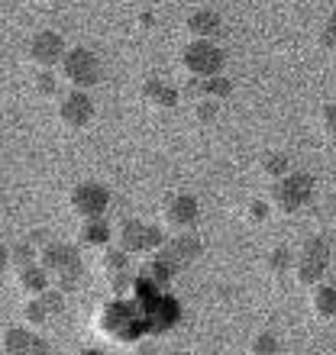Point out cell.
I'll use <instances>...</instances> for the list:
<instances>
[{"label": "cell", "mask_w": 336, "mask_h": 355, "mask_svg": "<svg viewBox=\"0 0 336 355\" xmlns=\"http://www.w3.org/2000/svg\"><path fill=\"white\" fill-rule=\"evenodd\" d=\"M39 265L58 281V291H75L78 281L84 278L81 252L68 243H52L39 252Z\"/></svg>", "instance_id": "6da1fadb"}, {"label": "cell", "mask_w": 336, "mask_h": 355, "mask_svg": "<svg viewBox=\"0 0 336 355\" xmlns=\"http://www.w3.org/2000/svg\"><path fill=\"white\" fill-rule=\"evenodd\" d=\"M226 65V52L217 46L214 39H194V42H187L181 49V68H185L191 78H220Z\"/></svg>", "instance_id": "7a4b0ae2"}, {"label": "cell", "mask_w": 336, "mask_h": 355, "mask_svg": "<svg viewBox=\"0 0 336 355\" xmlns=\"http://www.w3.org/2000/svg\"><path fill=\"white\" fill-rule=\"evenodd\" d=\"M310 197H314V178L308 171H291L288 178L275 181V187H271V204L278 207L281 214L304 210L310 204Z\"/></svg>", "instance_id": "3957f363"}, {"label": "cell", "mask_w": 336, "mask_h": 355, "mask_svg": "<svg viewBox=\"0 0 336 355\" xmlns=\"http://www.w3.org/2000/svg\"><path fill=\"white\" fill-rule=\"evenodd\" d=\"M327 268H330V243L324 236H314V239L304 243V249L298 255V265H294L298 284L317 288L320 281H324V275H327Z\"/></svg>", "instance_id": "277c9868"}, {"label": "cell", "mask_w": 336, "mask_h": 355, "mask_svg": "<svg viewBox=\"0 0 336 355\" xmlns=\"http://www.w3.org/2000/svg\"><path fill=\"white\" fill-rule=\"evenodd\" d=\"M62 75L75 91H87V87L101 85V58L91 49H68V55L62 58Z\"/></svg>", "instance_id": "5b68a950"}, {"label": "cell", "mask_w": 336, "mask_h": 355, "mask_svg": "<svg viewBox=\"0 0 336 355\" xmlns=\"http://www.w3.org/2000/svg\"><path fill=\"white\" fill-rule=\"evenodd\" d=\"M120 249L130 255H140V252H159L162 245L168 243L165 233H162L159 226H149L142 223V220H126L120 226Z\"/></svg>", "instance_id": "8992f818"}, {"label": "cell", "mask_w": 336, "mask_h": 355, "mask_svg": "<svg viewBox=\"0 0 336 355\" xmlns=\"http://www.w3.org/2000/svg\"><path fill=\"white\" fill-rule=\"evenodd\" d=\"M72 210L81 220H103V214L110 210V191L97 181H84L72 191Z\"/></svg>", "instance_id": "52a82bcc"}, {"label": "cell", "mask_w": 336, "mask_h": 355, "mask_svg": "<svg viewBox=\"0 0 336 355\" xmlns=\"http://www.w3.org/2000/svg\"><path fill=\"white\" fill-rule=\"evenodd\" d=\"M204 255V243L197 239L194 233H181V236H171L165 245L159 249V262H165L168 268H187V265H194L197 259Z\"/></svg>", "instance_id": "ba28073f"}, {"label": "cell", "mask_w": 336, "mask_h": 355, "mask_svg": "<svg viewBox=\"0 0 336 355\" xmlns=\"http://www.w3.org/2000/svg\"><path fill=\"white\" fill-rule=\"evenodd\" d=\"M29 62L39 68H56L62 65V58L68 55L65 49V39L58 36L56 29H42V33H36V36L29 39Z\"/></svg>", "instance_id": "9c48e42d"}, {"label": "cell", "mask_w": 336, "mask_h": 355, "mask_svg": "<svg viewBox=\"0 0 336 355\" xmlns=\"http://www.w3.org/2000/svg\"><path fill=\"white\" fill-rule=\"evenodd\" d=\"M58 120L65 123L68 130H84V126H91L94 120V101L87 97V91H72L62 97L58 103Z\"/></svg>", "instance_id": "30bf717a"}, {"label": "cell", "mask_w": 336, "mask_h": 355, "mask_svg": "<svg viewBox=\"0 0 336 355\" xmlns=\"http://www.w3.org/2000/svg\"><path fill=\"white\" fill-rule=\"evenodd\" d=\"M197 220H201V204H197V197L175 194L165 204V223L171 226L175 233H187V230H191Z\"/></svg>", "instance_id": "8fae6325"}, {"label": "cell", "mask_w": 336, "mask_h": 355, "mask_svg": "<svg viewBox=\"0 0 336 355\" xmlns=\"http://www.w3.org/2000/svg\"><path fill=\"white\" fill-rule=\"evenodd\" d=\"M3 355H49V343L36 329H7L3 336Z\"/></svg>", "instance_id": "7c38bea8"}, {"label": "cell", "mask_w": 336, "mask_h": 355, "mask_svg": "<svg viewBox=\"0 0 336 355\" xmlns=\"http://www.w3.org/2000/svg\"><path fill=\"white\" fill-rule=\"evenodd\" d=\"M185 29L194 39H217L224 33V19H220L217 10H194V13L185 19Z\"/></svg>", "instance_id": "4fadbf2b"}, {"label": "cell", "mask_w": 336, "mask_h": 355, "mask_svg": "<svg viewBox=\"0 0 336 355\" xmlns=\"http://www.w3.org/2000/svg\"><path fill=\"white\" fill-rule=\"evenodd\" d=\"M142 97H146L152 107H159V110H171V107H178V101H181V91L165 85V81H159V78H149V81L142 85Z\"/></svg>", "instance_id": "5bb4252c"}, {"label": "cell", "mask_w": 336, "mask_h": 355, "mask_svg": "<svg viewBox=\"0 0 336 355\" xmlns=\"http://www.w3.org/2000/svg\"><path fill=\"white\" fill-rule=\"evenodd\" d=\"M19 288L26 291V294H33V297H39V294H46L49 291V271L42 268V265H29V268L19 271Z\"/></svg>", "instance_id": "9a60e30c"}, {"label": "cell", "mask_w": 336, "mask_h": 355, "mask_svg": "<svg viewBox=\"0 0 336 355\" xmlns=\"http://www.w3.org/2000/svg\"><path fill=\"white\" fill-rule=\"evenodd\" d=\"M113 239L110 233V223L107 220H84L81 226V243L91 245V249H101V245H107Z\"/></svg>", "instance_id": "2e32d148"}, {"label": "cell", "mask_w": 336, "mask_h": 355, "mask_svg": "<svg viewBox=\"0 0 336 355\" xmlns=\"http://www.w3.org/2000/svg\"><path fill=\"white\" fill-rule=\"evenodd\" d=\"M7 262L13 265V268L17 271H23V268H29V265H36L39 262V252H36V245L29 243H13L7 249Z\"/></svg>", "instance_id": "e0dca14e"}, {"label": "cell", "mask_w": 336, "mask_h": 355, "mask_svg": "<svg viewBox=\"0 0 336 355\" xmlns=\"http://www.w3.org/2000/svg\"><path fill=\"white\" fill-rule=\"evenodd\" d=\"M314 310H317V317L333 320L336 317V288L317 284V291H314Z\"/></svg>", "instance_id": "ac0fdd59"}, {"label": "cell", "mask_w": 336, "mask_h": 355, "mask_svg": "<svg viewBox=\"0 0 336 355\" xmlns=\"http://www.w3.org/2000/svg\"><path fill=\"white\" fill-rule=\"evenodd\" d=\"M288 155L285 152H269L265 159H262V171L271 178V181H281V178H288L291 171H288Z\"/></svg>", "instance_id": "d6986e66"}, {"label": "cell", "mask_w": 336, "mask_h": 355, "mask_svg": "<svg viewBox=\"0 0 336 355\" xmlns=\"http://www.w3.org/2000/svg\"><path fill=\"white\" fill-rule=\"evenodd\" d=\"M298 265V259L291 255V249H285V245H278V249H271L269 252V271L271 275H285V271H291Z\"/></svg>", "instance_id": "ffe728a7"}, {"label": "cell", "mask_w": 336, "mask_h": 355, "mask_svg": "<svg viewBox=\"0 0 336 355\" xmlns=\"http://www.w3.org/2000/svg\"><path fill=\"white\" fill-rule=\"evenodd\" d=\"M201 81V78H197ZM233 94V85L226 81V78H207V81H201V97H214V101H224V97H230Z\"/></svg>", "instance_id": "44dd1931"}, {"label": "cell", "mask_w": 336, "mask_h": 355, "mask_svg": "<svg viewBox=\"0 0 336 355\" xmlns=\"http://www.w3.org/2000/svg\"><path fill=\"white\" fill-rule=\"evenodd\" d=\"M252 355H278V349H281V343H278V336L275 333H259V336L252 339Z\"/></svg>", "instance_id": "7402d4cb"}, {"label": "cell", "mask_w": 336, "mask_h": 355, "mask_svg": "<svg viewBox=\"0 0 336 355\" xmlns=\"http://www.w3.org/2000/svg\"><path fill=\"white\" fill-rule=\"evenodd\" d=\"M217 113H220V101H214V97H201V101L194 103V120L197 123H214Z\"/></svg>", "instance_id": "603a6c76"}, {"label": "cell", "mask_w": 336, "mask_h": 355, "mask_svg": "<svg viewBox=\"0 0 336 355\" xmlns=\"http://www.w3.org/2000/svg\"><path fill=\"white\" fill-rule=\"evenodd\" d=\"M23 317H26L29 327H42V323L49 320V310H46V304H42L39 297H33L26 307H23Z\"/></svg>", "instance_id": "cb8c5ba5"}, {"label": "cell", "mask_w": 336, "mask_h": 355, "mask_svg": "<svg viewBox=\"0 0 336 355\" xmlns=\"http://www.w3.org/2000/svg\"><path fill=\"white\" fill-rule=\"evenodd\" d=\"M39 300L46 304L49 317H58V313L65 310V291H58V288H49L46 294H39Z\"/></svg>", "instance_id": "d4e9b609"}, {"label": "cell", "mask_w": 336, "mask_h": 355, "mask_svg": "<svg viewBox=\"0 0 336 355\" xmlns=\"http://www.w3.org/2000/svg\"><path fill=\"white\" fill-rule=\"evenodd\" d=\"M56 91H58V81L52 75V68H42L36 75V94L39 97H56Z\"/></svg>", "instance_id": "484cf974"}, {"label": "cell", "mask_w": 336, "mask_h": 355, "mask_svg": "<svg viewBox=\"0 0 336 355\" xmlns=\"http://www.w3.org/2000/svg\"><path fill=\"white\" fill-rule=\"evenodd\" d=\"M126 259H130V252H123V249H113V252L103 255V265H107V271L120 275V271H126Z\"/></svg>", "instance_id": "4316f807"}, {"label": "cell", "mask_w": 336, "mask_h": 355, "mask_svg": "<svg viewBox=\"0 0 336 355\" xmlns=\"http://www.w3.org/2000/svg\"><path fill=\"white\" fill-rule=\"evenodd\" d=\"M320 46L324 49H336V13L324 23V29H320Z\"/></svg>", "instance_id": "83f0119b"}, {"label": "cell", "mask_w": 336, "mask_h": 355, "mask_svg": "<svg viewBox=\"0 0 336 355\" xmlns=\"http://www.w3.org/2000/svg\"><path fill=\"white\" fill-rule=\"evenodd\" d=\"M265 216H269V204H262V200L249 204V220H252V223H262Z\"/></svg>", "instance_id": "f1b7e54d"}, {"label": "cell", "mask_w": 336, "mask_h": 355, "mask_svg": "<svg viewBox=\"0 0 336 355\" xmlns=\"http://www.w3.org/2000/svg\"><path fill=\"white\" fill-rule=\"evenodd\" d=\"M29 243L39 245V249H46V245H52V239H49L46 230H33V233H29Z\"/></svg>", "instance_id": "f546056e"}, {"label": "cell", "mask_w": 336, "mask_h": 355, "mask_svg": "<svg viewBox=\"0 0 336 355\" xmlns=\"http://www.w3.org/2000/svg\"><path fill=\"white\" fill-rule=\"evenodd\" d=\"M324 126H327L330 132H336V103H327V107H324Z\"/></svg>", "instance_id": "4dcf8cb0"}, {"label": "cell", "mask_w": 336, "mask_h": 355, "mask_svg": "<svg viewBox=\"0 0 336 355\" xmlns=\"http://www.w3.org/2000/svg\"><path fill=\"white\" fill-rule=\"evenodd\" d=\"M140 355H159L156 343H140Z\"/></svg>", "instance_id": "1f68e13d"}, {"label": "cell", "mask_w": 336, "mask_h": 355, "mask_svg": "<svg viewBox=\"0 0 336 355\" xmlns=\"http://www.w3.org/2000/svg\"><path fill=\"white\" fill-rule=\"evenodd\" d=\"M140 26H142V29L156 26V13H142V17H140Z\"/></svg>", "instance_id": "d6a6232c"}, {"label": "cell", "mask_w": 336, "mask_h": 355, "mask_svg": "<svg viewBox=\"0 0 336 355\" xmlns=\"http://www.w3.org/2000/svg\"><path fill=\"white\" fill-rule=\"evenodd\" d=\"M165 355H185V352H165Z\"/></svg>", "instance_id": "836d02e7"}, {"label": "cell", "mask_w": 336, "mask_h": 355, "mask_svg": "<svg viewBox=\"0 0 336 355\" xmlns=\"http://www.w3.org/2000/svg\"><path fill=\"white\" fill-rule=\"evenodd\" d=\"M87 355H97V352H87Z\"/></svg>", "instance_id": "e575fe53"}]
</instances>
